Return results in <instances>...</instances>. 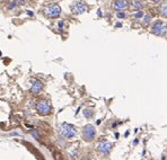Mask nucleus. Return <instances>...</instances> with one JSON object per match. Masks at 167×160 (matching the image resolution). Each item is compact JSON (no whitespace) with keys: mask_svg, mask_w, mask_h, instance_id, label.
<instances>
[{"mask_svg":"<svg viewBox=\"0 0 167 160\" xmlns=\"http://www.w3.org/2000/svg\"><path fill=\"white\" fill-rule=\"evenodd\" d=\"M152 33L158 36H163L166 33V26L163 22H156L152 26Z\"/></svg>","mask_w":167,"mask_h":160,"instance_id":"5","label":"nucleus"},{"mask_svg":"<svg viewBox=\"0 0 167 160\" xmlns=\"http://www.w3.org/2000/svg\"><path fill=\"white\" fill-rule=\"evenodd\" d=\"M93 114H94V112H93L92 109H89V108H86V109H84V115H85L87 119H90V117L93 116Z\"/></svg>","mask_w":167,"mask_h":160,"instance_id":"12","label":"nucleus"},{"mask_svg":"<svg viewBox=\"0 0 167 160\" xmlns=\"http://www.w3.org/2000/svg\"><path fill=\"white\" fill-rule=\"evenodd\" d=\"M60 132L61 134L67 138V139H71L76 135V130L72 126L71 124H68V123H63L60 125Z\"/></svg>","mask_w":167,"mask_h":160,"instance_id":"2","label":"nucleus"},{"mask_svg":"<svg viewBox=\"0 0 167 160\" xmlns=\"http://www.w3.org/2000/svg\"><path fill=\"white\" fill-rule=\"evenodd\" d=\"M88 9L87 5L86 4H84V2H77V4H75L73 6L71 7V10L73 14H76V15H79V14H82V13H85L86 10Z\"/></svg>","mask_w":167,"mask_h":160,"instance_id":"6","label":"nucleus"},{"mask_svg":"<svg viewBox=\"0 0 167 160\" xmlns=\"http://www.w3.org/2000/svg\"><path fill=\"white\" fill-rule=\"evenodd\" d=\"M42 89H43V85H42V82L39 81V80H36V81H34V82H33V86H32V88H31V93L35 95V94L41 93V91H42Z\"/></svg>","mask_w":167,"mask_h":160,"instance_id":"9","label":"nucleus"},{"mask_svg":"<svg viewBox=\"0 0 167 160\" xmlns=\"http://www.w3.org/2000/svg\"><path fill=\"white\" fill-rule=\"evenodd\" d=\"M36 111L42 116H47V115H49L51 113V105L49 104L47 100L42 99L36 105Z\"/></svg>","mask_w":167,"mask_h":160,"instance_id":"4","label":"nucleus"},{"mask_svg":"<svg viewBox=\"0 0 167 160\" xmlns=\"http://www.w3.org/2000/svg\"><path fill=\"white\" fill-rule=\"evenodd\" d=\"M118 17H119V18H124V17H125V14H123V13H118Z\"/></svg>","mask_w":167,"mask_h":160,"instance_id":"16","label":"nucleus"},{"mask_svg":"<svg viewBox=\"0 0 167 160\" xmlns=\"http://www.w3.org/2000/svg\"><path fill=\"white\" fill-rule=\"evenodd\" d=\"M53 158L54 160H63V157H62V154L60 153L59 151H54L53 152Z\"/></svg>","mask_w":167,"mask_h":160,"instance_id":"13","label":"nucleus"},{"mask_svg":"<svg viewBox=\"0 0 167 160\" xmlns=\"http://www.w3.org/2000/svg\"><path fill=\"white\" fill-rule=\"evenodd\" d=\"M132 7L135 9H140L143 7V4L141 0H133L132 1Z\"/></svg>","mask_w":167,"mask_h":160,"instance_id":"11","label":"nucleus"},{"mask_svg":"<svg viewBox=\"0 0 167 160\" xmlns=\"http://www.w3.org/2000/svg\"><path fill=\"white\" fill-rule=\"evenodd\" d=\"M148 22H150V17H149V16H147V17H146V22H144V23L147 24Z\"/></svg>","mask_w":167,"mask_h":160,"instance_id":"17","label":"nucleus"},{"mask_svg":"<svg viewBox=\"0 0 167 160\" xmlns=\"http://www.w3.org/2000/svg\"><path fill=\"white\" fill-rule=\"evenodd\" d=\"M98 151L104 153V154H107L109 152L111 151L112 149V143H110L109 141H101L98 143V147H97Z\"/></svg>","mask_w":167,"mask_h":160,"instance_id":"7","label":"nucleus"},{"mask_svg":"<svg viewBox=\"0 0 167 160\" xmlns=\"http://www.w3.org/2000/svg\"><path fill=\"white\" fill-rule=\"evenodd\" d=\"M142 16H143V13L141 11V10H138V11L135 13V18H141Z\"/></svg>","mask_w":167,"mask_h":160,"instance_id":"14","label":"nucleus"},{"mask_svg":"<svg viewBox=\"0 0 167 160\" xmlns=\"http://www.w3.org/2000/svg\"><path fill=\"white\" fill-rule=\"evenodd\" d=\"M95 135H96V130L93 125L88 124V125H86L84 128V130H82V139L85 141H87V142L93 141L95 139Z\"/></svg>","mask_w":167,"mask_h":160,"instance_id":"3","label":"nucleus"},{"mask_svg":"<svg viewBox=\"0 0 167 160\" xmlns=\"http://www.w3.org/2000/svg\"><path fill=\"white\" fill-rule=\"evenodd\" d=\"M159 14L163 17H167V1H165V2L159 7Z\"/></svg>","mask_w":167,"mask_h":160,"instance_id":"10","label":"nucleus"},{"mask_svg":"<svg viewBox=\"0 0 167 160\" xmlns=\"http://www.w3.org/2000/svg\"><path fill=\"white\" fill-rule=\"evenodd\" d=\"M43 10H44L43 11L44 15L48 18H56L61 14V7L58 4H51V5L47 6Z\"/></svg>","mask_w":167,"mask_h":160,"instance_id":"1","label":"nucleus"},{"mask_svg":"<svg viewBox=\"0 0 167 160\" xmlns=\"http://www.w3.org/2000/svg\"><path fill=\"white\" fill-rule=\"evenodd\" d=\"M128 6H129L128 0H115V1H114V8L116 9L118 11L127 9Z\"/></svg>","mask_w":167,"mask_h":160,"instance_id":"8","label":"nucleus"},{"mask_svg":"<svg viewBox=\"0 0 167 160\" xmlns=\"http://www.w3.org/2000/svg\"><path fill=\"white\" fill-rule=\"evenodd\" d=\"M152 2H160V1H163V0H151Z\"/></svg>","mask_w":167,"mask_h":160,"instance_id":"18","label":"nucleus"},{"mask_svg":"<svg viewBox=\"0 0 167 160\" xmlns=\"http://www.w3.org/2000/svg\"><path fill=\"white\" fill-rule=\"evenodd\" d=\"M32 134L34 135L35 139H37V140H40V134L37 133V132H35V131H32Z\"/></svg>","mask_w":167,"mask_h":160,"instance_id":"15","label":"nucleus"}]
</instances>
